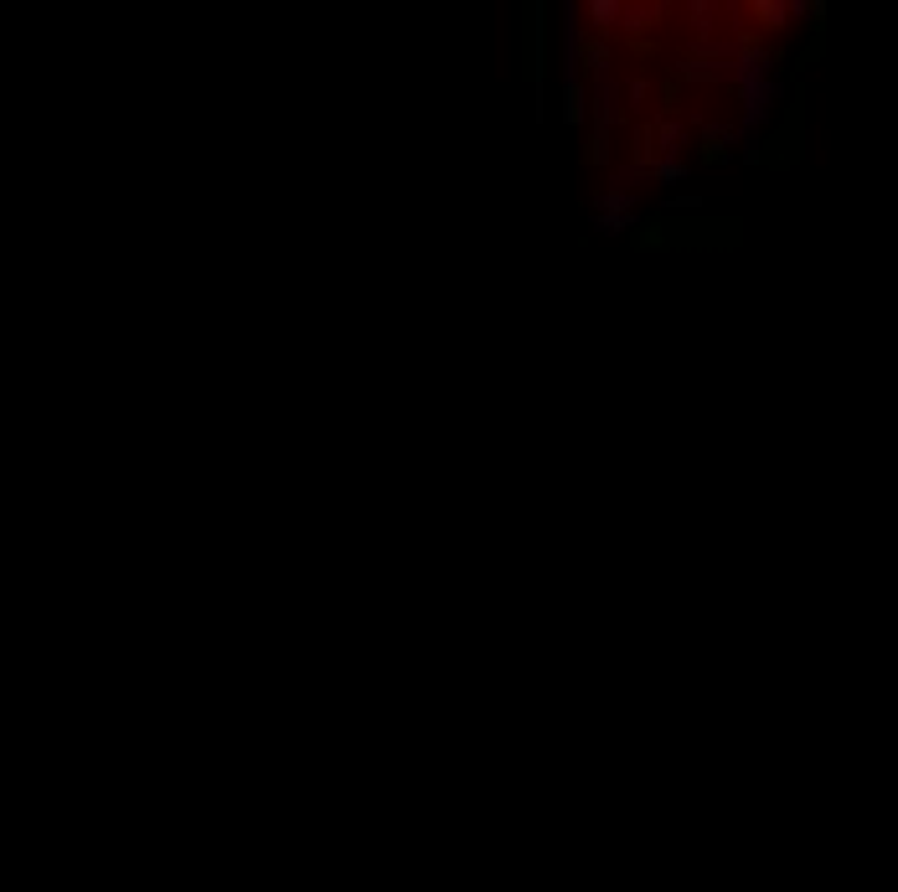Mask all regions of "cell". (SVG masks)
Returning <instances> with one entry per match:
<instances>
[{
  "label": "cell",
  "instance_id": "6da1fadb",
  "mask_svg": "<svg viewBox=\"0 0 898 892\" xmlns=\"http://www.w3.org/2000/svg\"><path fill=\"white\" fill-rule=\"evenodd\" d=\"M625 243L635 254H734L744 243V222L708 212H656L635 222Z\"/></svg>",
  "mask_w": 898,
  "mask_h": 892
},
{
  "label": "cell",
  "instance_id": "7a4b0ae2",
  "mask_svg": "<svg viewBox=\"0 0 898 892\" xmlns=\"http://www.w3.org/2000/svg\"><path fill=\"white\" fill-rule=\"evenodd\" d=\"M516 78L532 89L543 114V83H548V5L543 0L516 5Z\"/></svg>",
  "mask_w": 898,
  "mask_h": 892
},
{
  "label": "cell",
  "instance_id": "3957f363",
  "mask_svg": "<svg viewBox=\"0 0 898 892\" xmlns=\"http://www.w3.org/2000/svg\"><path fill=\"white\" fill-rule=\"evenodd\" d=\"M759 150H765V165H770V171H790V165L806 155V114H801V98H795L785 109V119L765 134Z\"/></svg>",
  "mask_w": 898,
  "mask_h": 892
},
{
  "label": "cell",
  "instance_id": "277c9868",
  "mask_svg": "<svg viewBox=\"0 0 898 892\" xmlns=\"http://www.w3.org/2000/svg\"><path fill=\"white\" fill-rule=\"evenodd\" d=\"M569 62L588 78V83H594V89H599V78L615 68V47H609V37H599V32L573 26V32H569Z\"/></svg>",
  "mask_w": 898,
  "mask_h": 892
},
{
  "label": "cell",
  "instance_id": "5b68a950",
  "mask_svg": "<svg viewBox=\"0 0 898 892\" xmlns=\"http://www.w3.org/2000/svg\"><path fill=\"white\" fill-rule=\"evenodd\" d=\"M615 161V125H609V98L594 93V119H588V140H584V165L588 171H605Z\"/></svg>",
  "mask_w": 898,
  "mask_h": 892
},
{
  "label": "cell",
  "instance_id": "8992f818",
  "mask_svg": "<svg viewBox=\"0 0 898 892\" xmlns=\"http://www.w3.org/2000/svg\"><path fill=\"white\" fill-rule=\"evenodd\" d=\"M625 161H630V171H641V176H651L661 161H666V145H661V125H656V114L651 119H641V125L630 129V145H625Z\"/></svg>",
  "mask_w": 898,
  "mask_h": 892
},
{
  "label": "cell",
  "instance_id": "52a82bcc",
  "mask_svg": "<svg viewBox=\"0 0 898 892\" xmlns=\"http://www.w3.org/2000/svg\"><path fill=\"white\" fill-rule=\"evenodd\" d=\"M594 93H599V89H588L584 73L569 62V78H563V109H558V114H563V125L579 129V125H588V119H594Z\"/></svg>",
  "mask_w": 898,
  "mask_h": 892
},
{
  "label": "cell",
  "instance_id": "ba28073f",
  "mask_svg": "<svg viewBox=\"0 0 898 892\" xmlns=\"http://www.w3.org/2000/svg\"><path fill=\"white\" fill-rule=\"evenodd\" d=\"M594 207H599V218H594V227H599V233H625V237H630V227L641 222V218H635V201L625 197V191H599V197H594Z\"/></svg>",
  "mask_w": 898,
  "mask_h": 892
},
{
  "label": "cell",
  "instance_id": "9c48e42d",
  "mask_svg": "<svg viewBox=\"0 0 898 892\" xmlns=\"http://www.w3.org/2000/svg\"><path fill=\"white\" fill-rule=\"evenodd\" d=\"M744 16L754 21V32H759V37H765V32H770V37H780V32L790 26V16H806V5H785V0H749V5H744Z\"/></svg>",
  "mask_w": 898,
  "mask_h": 892
},
{
  "label": "cell",
  "instance_id": "30bf717a",
  "mask_svg": "<svg viewBox=\"0 0 898 892\" xmlns=\"http://www.w3.org/2000/svg\"><path fill=\"white\" fill-rule=\"evenodd\" d=\"M734 161V129L708 125L697 134V165H728Z\"/></svg>",
  "mask_w": 898,
  "mask_h": 892
},
{
  "label": "cell",
  "instance_id": "8fae6325",
  "mask_svg": "<svg viewBox=\"0 0 898 892\" xmlns=\"http://www.w3.org/2000/svg\"><path fill=\"white\" fill-rule=\"evenodd\" d=\"M579 16H584V26H588V32H599V37H609V32L620 26L625 5H620V0H584V5H579Z\"/></svg>",
  "mask_w": 898,
  "mask_h": 892
},
{
  "label": "cell",
  "instance_id": "7c38bea8",
  "mask_svg": "<svg viewBox=\"0 0 898 892\" xmlns=\"http://www.w3.org/2000/svg\"><path fill=\"white\" fill-rule=\"evenodd\" d=\"M651 181H661V186H672V181H687V161L681 155H666V161L651 171Z\"/></svg>",
  "mask_w": 898,
  "mask_h": 892
},
{
  "label": "cell",
  "instance_id": "4fadbf2b",
  "mask_svg": "<svg viewBox=\"0 0 898 892\" xmlns=\"http://www.w3.org/2000/svg\"><path fill=\"white\" fill-rule=\"evenodd\" d=\"M625 47H630V57H641V62H645V57H656V52H661V47H656L651 37H625Z\"/></svg>",
  "mask_w": 898,
  "mask_h": 892
},
{
  "label": "cell",
  "instance_id": "5bb4252c",
  "mask_svg": "<svg viewBox=\"0 0 898 892\" xmlns=\"http://www.w3.org/2000/svg\"><path fill=\"white\" fill-rule=\"evenodd\" d=\"M816 57H821V37H810V42H806V52L795 57V68H806V62H816Z\"/></svg>",
  "mask_w": 898,
  "mask_h": 892
}]
</instances>
